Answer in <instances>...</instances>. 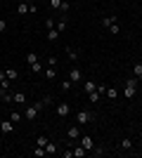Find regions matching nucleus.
<instances>
[{
  "label": "nucleus",
  "mask_w": 142,
  "mask_h": 158,
  "mask_svg": "<svg viewBox=\"0 0 142 158\" xmlns=\"http://www.w3.org/2000/svg\"><path fill=\"white\" fill-rule=\"evenodd\" d=\"M114 21H116V17H114V14H111V17H104V19H102V26H104V28H109L111 24H114Z\"/></svg>",
  "instance_id": "24"
},
{
  "label": "nucleus",
  "mask_w": 142,
  "mask_h": 158,
  "mask_svg": "<svg viewBox=\"0 0 142 158\" xmlns=\"http://www.w3.org/2000/svg\"><path fill=\"white\" fill-rule=\"evenodd\" d=\"M43 78H45V80H54V78H57V69H54V66H45Z\"/></svg>",
  "instance_id": "8"
},
{
  "label": "nucleus",
  "mask_w": 142,
  "mask_h": 158,
  "mask_svg": "<svg viewBox=\"0 0 142 158\" xmlns=\"http://www.w3.org/2000/svg\"><path fill=\"white\" fill-rule=\"evenodd\" d=\"M121 149L130 151V149H133V139H130V137H123V139H121Z\"/></svg>",
  "instance_id": "21"
},
{
  "label": "nucleus",
  "mask_w": 142,
  "mask_h": 158,
  "mask_svg": "<svg viewBox=\"0 0 142 158\" xmlns=\"http://www.w3.org/2000/svg\"><path fill=\"white\" fill-rule=\"evenodd\" d=\"M50 104H52V97H50V94H45V97L41 99V106L45 109V106H50Z\"/></svg>",
  "instance_id": "32"
},
{
  "label": "nucleus",
  "mask_w": 142,
  "mask_h": 158,
  "mask_svg": "<svg viewBox=\"0 0 142 158\" xmlns=\"http://www.w3.org/2000/svg\"><path fill=\"white\" fill-rule=\"evenodd\" d=\"M0 132H5V135L14 132V123L12 120H2V123H0Z\"/></svg>",
  "instance_id": "10"
},
{
  "label": "nucleus",
  "mask_w": 142,
  "mask_h": 158,
  "mask_svg": "<svg viewBox=\"0 0 142 158\" xmlns=\"http://www.w3.org/2000/svg\"><path fill=\"white\" fill-rule=\"evenodd\" d=\"M26 61H28V66L36 64V61H38V54H36V52H28V54H26Z\"/></svg>",
  "instance_id": "27"
},
{
  "label": "nucleus",
  "mask_w": 142,
  "mask_h": 158,
  "mask_svg": "<svg viewBox=\"0 0 142 158\" xmlns=\"http://www.w3.org/2000/svg\"><path fill=\"white\" fill-rule=\"evenodd\" d=\"M133 73H135V76H142V64H140V61L133 66Z\"/></svg>",
  "instance_id": "35"
},
{
  "label": "nucleus",
  "mask_w": 142,
  "mask_h": 158,
  "mask_svg": "<svg viewBox=\"0 0 142 158\" xmlns=\"http://www.w3.org/2000/svg\"><path fill=\"white\" fill-rule=\"evenodd\" d=\"M45 28L50 31V28H54V19H45Z\"/></svg>",
  "instance_id": "38"
},
{
  "label": "nucleus",
  "mask_w": 142,
  "mask_h": 158,
  "mask_svg": "<svg viewBox=\"0 0 142 158\" xmlns=\"http://www.w3.org/2000/svg\"><path fill=\"white\" fill-rule=\"evenodd\" d=\"M104 94H107L109 99H116V97H118V90H116V87H109V90H107Z\"/></svg>",
  "instance_id": "28"
},
{
  "label": "nucleus",
  "mask_w": 142,
  "mask_h": 158,
  "mask_svg": "<svg viewBox=\"0 0 142 158\" xmlns=\"http://www.w3.org/2000/svg\"><path fill=\"white\" fill-rule=\"evenodd\" d=\"M10 120H12L14 125H17V123H21V120H24V113H21V111H14V113H10Z\"/></svg>",
  "instance_id": "16"
},
{
  "label": "nucleus",
  "mask_w": 142,
  "mask_h": 158,
  "mask_svg": "<svg viewBox=\"0 0 142 158\" xmlns=\"http://www.w3.org/2000/svg\"><path fill=\"white\" fill-rule=\"evenodd\" d=\"M0 99L10 104V102H12V94H10V90H2V87H0Z\"/></svg>",
  "instance_id": "23"
},
{
  "label": "nucleus",
  "mask_w": 142,
  "mask_h": 158,
  "mask_svg": "<svg viewBox=\"0 0 142 158\" xmlns=\"http://www.w3.org/2000/svg\"><path fill=\"white\" fill-rule=\"evenodd\" d=\"M90 153H93V156H104V153H107V149H104L102 144H95V146H93V151H90Z\"/></svg>",
  "instance_id": "17"
},
{
  "label": "nucleus",
  "mask_w": 142,
  "mask_h": 158,
  "mask_svg": "<svg viewBox=\"0 0 142 158\" xmlns=\"http://www.w3.org/2000/svg\"><path fill=\"white\" fill-rule=\"evenodd\" d=\"M47 66H57V57H47Z\"/></svg>",
  "instance_id": "40"
},
{
  "label": "nucleus",
  "mask_w": 142,
  "mask_h": 158,
  "mask_svg": "<svg viewBox=\"0 0 142 158\" xmlns=\"http://www.w3.org/2000/svg\"><path fill=\"white\" fill-rule=\"evenodd\" d=\"M137 78H128L126 80V87H123V97L126 99H135L137 97Z\"/></svg>",
  "instance_id": "1"
},
{
  "label": "nucleus",
  "mask_w": 142,
  "mask_h": 158,
  "mask_svg": "<svg viewBox=\"0 0 142 158\" xmlns=\"http://www.w3.org/2000/svg\"><path fill=\"white\" fill-rule=\"evenodd\" d=\"M67 137H69V142H74V139H78V137H81V125H78V123H74V125H69V130H67Z\"/></svg>",
  "instance_id": "5"
},
{
  "label": "nucleus",
  "mask_w": 142,
  "mask_h": 158,
  "mask_svg": "<svg viewBox=\"0 0 142 158\" xmlns=\"http://www.w3.org/2000/svg\"><path fill=\"white\" fill-rule=\"evenodd\" d=\"M62 156L64 158H74V149H71V151H62Z\"/></svg>",
  "instance_id": "41"
},
{
  "label": "nucleus",
  "mask_w": 142,
  "mask_h": 158,
  "mask_svg": "<svg viewBox=\"0 0 142 158\" xmlns=\"http://www.w3.org/2000/svg\"><path fill=\"white\" fill-rule=\"evenodd\" d=\"M54 113H57L59 118H67L69 113H71V104H69V102H59L57 109H54Z\"/></svg>",
  "instance_id": "4"
},
{
  "label": "nucleus",
  "mask_w": 142,
  "mask_h": 158,
  "mask_svg": "<svg viewBox=\"0 0 142 158\" xmlns=\"http://www.w3.org/2000/svg\"><path fill=\"white\" fill-rule=\"evenodd\" d=\"M54 28H57V31H67V21H64V19H59V21H57V24H54Z\"/></svg>",
  "instance_id": "31"
},
{
  "label": "nucleus",
  "mask_w": 142,
  "mask_h": 158,
  "mask_svg": "<svg viewBox=\"0 0 142 158\" xmlns=\"http://www.w3.org/2000/svg\"><path fill=\"white\" fill-rule=\"evenodd\" d=\"M83 90H85V92H95V90H97V83H95V80H85V83H83Z\"/></svg>",
  "instance_id": "13"
},
{
  "label": "nucleus",
  "mask_w": 142,
  "mask_h": 158,
  "mask_svg": "<svg viewBox=\"0 0 142 158\" xmlns=\"http://www.w3.org/2000/svg\"><path fill=\"white\" fill-rule=\"evenodd\" d=\"M71 85H74V83H71V80H62V85H59V90H62V92H69V90H71Z\"/></svg>",
  "instance_id": "26"
},
{
  "label": "nucleus",
  "mask_w": 142,
  "mask_h": 158,
  "mask_svg": "<svg viewBox=\"0 0 142 158\" xmlns=\"http://www.w3.org/2000/svg\"><path fill=\"white\" fill-rule=\"evenodd\" d=\"M17 12H19L21 17H24V14H28V2H26V0H21V2H19V7H17Z\"/></svg>",
  "instance_id": "20"
},
{
  "label": "nucleus",
  "mask_w": 142,
  "mask_h": 158,
  "mask_svg": "<svg viewBox=\"0 0 142 158\" xmlns=\"http://www.w3.org/2000/svg\"><path fill=\"white\" fill-rule=\"evenodd\" d=\"M12 102H14V104H19V106H26V94H24V92H14Z\"/></svg>",
  "instance_id": "9"
},
{
  "label": "nucleus",
  "mask_w": 142,
  "mask_h": 158,
  "mask_svg": "<svg viewBox=\"0 0 142 158\" xmlns=\"http://www.w3.org/2000/svg\"><path fill=\"white\" fill-rule=\"evenodd\" d=\"M88 153H90V151H88V149H83L81 144H76V146H74V158H85Z\"/></svg>",
  "instance_id": "11"
},
{
  "label": "nucleus",
  "mask_w": 142,
  "mask_h": 158,
  "mask_svg": "<svg viewBox=\"0 0 142 158\" xmlns=\"http://www.w3.org/2000/svg\"><path fill=\"white\" fill-rule=\"evenodd\" d=\"M69 7H71V2L69 0H62V7H59V12L64 14V12H69Z\"/></svg>",
  "instance_id": "33"
},
{
  "label": "nucleus",
  "mask_w": 142,
  "mask_h": 158,
  "mask_svg": "<svg viewBox=\"0 0 142 158\" xmlns=\"http://www.w3.org/2000/svg\"><path fill=\"white\" fill-rule=\"evenodd\" d=\"M33 156H36V158H43V156H47L45 146H38V144H36V149H33Z\"/></svg>",
  "instance_id": "22"
},
{
  "label": "nucleus",
  "mask_w": 142,
  "mask_h": 158,
  "mask_svg": "<svg viewBox=\"0 0 142 158\" xmlns=\"http://www.w3.org/2000/svg\"><path fill=\"white\" fill-rule=\"evenodd\" d=\"M50 7H52V10H59V7H62V0H50Z\"/></svg>",
  "instance_id": "36"
},
{
  "label": "nucleus",
  "mask_w": 142,
  "mask_h": 158,
  "mask_svg": "<svg viewBox=\"0 0 142 158\" xmlns=\"http://www.w3.org/2000/svg\"><path fill=\"white\" fill-rule=\"evenodd\" d=\"M36 144H38V146H45L47 144V137H45V135H41V137L36 139Z\"/></svg>",
  "instance_id": "34"
},
{
  "label": "nucleus",
  "mask_w": 142,
  "mask_h": 158,
  "mask_svg": "<svg viewBox=\"0 0 142 158\" xmlns=\"http://www.w3.org/2000/svg\"><path fill=\"white\" fill-rule=\"evenodd\" d=\"M43 106H41V102H38V104H33V106H24V120H36L38 118V111H41Z\"/></svg>",
  "instance_id": "3"
},
{
  "label": "nucleus",
  "mask_w": 142,
  "mask_h": 158,
  "mask_svg": "<svg viewBox=\"0 0 142 158\" xmlns=\"http://www.w3.org/2000/svg\"><path fill=\"white\" fill-rule=\"evenodd\" d=\"M78 144H81L83 149H88V151H93L95 142H93V137H90V135H81V137H78Z\"/></svg>",
  "instance_id": "6"
},
{
  "label": "nucleus",
  "mask_w": 142,
  "mask_h": 158,
  "mask_svg": "<svg viewBox=\"0 0 142 158\" xmlns=\"http://www.w3.org/2000/svg\"><path fill=\"white\" fill-rule=\"evenodd\" d=\"M5 31H7V21L0 19V33H5Z\"/></svg>",
  "instance_id": "39"
},
{
  "label": "nucleus",
  "mask_w": 142,
  "mask_h": 158,
  "mask_svg": "<svg viewBox=\"0 0 142 158\" xmlns=\"http://www.w3.org/2000/svg\"><path fill=\"white\" fill-rule=\"evenodd\" d=\"M109 33H111V35H118V33H121V26H118V21H114V24L109 26Z\"/></svg>",
  "instance_id": "25"
},
{
  "label": "nucleus",
  "mask_w": 142,
  "mask_h": 158,
  "mask_svg": "<svg viewBox=\"0 0 142 158\" xmlns=\"http://www.w3.org/2000/svg\"><path fill=\"white\" fill-rule=\"evenodd\" d=\"M88 97H90V102H93V104H97V102H100V99H102V94L97 92V90H95V92H90Z\"/></svg>",
  "instance_id": "29"
},
{
  "label": "nucleus",
  "mask_w": 142,
  "mask_h": 158,
  "mask_svg": "<svg viewBox=\"0 0 142 158\" xmlns=\"http://www.w3.org/2000/svg\"><path fill=\"white\" fill-rule=\"evenodd\" d=\"M45 151L50 153V156H54V153L59 151V146H57V142H50V139H47V144H45Z\"/></svg>",
  "instance_id": "12"
},
{
  "label": "nucleus",
  "mask_w": 142,
  "mask_h": 158,
  "mask_svg": "<svg viewBox=\"0 0 142 158\" xmlns=\"http://www.w3.org/2000/svg\"><path fill=\"white\" fill-rule=\"evenodd\" d=\"M5 73H7V78L12 80V83L19 78V71H17V69H5Z\"/></svg>",
  "instance_id": "19"
},
{
  "label": "nucleus",
  "mask_w": 142,
  "mask_h": 158,
  "mask_svg": "<svg viewBox=\"0 0 142 158\" xmlns=\"http://www.w3.org/2000/svg\"><path fill=\"white\" fill-rule=\"evenodd\" d=\"M67 54H69V59H71V61L81 59V57H78V50H74V47H67Z\"/></svg>",
  "instance_id": "18"
},
{
  "label": "nucleus",
  "mask_w": 142,
  "mask_h": 158,
  "mask_svg": "<svg viewBox=\"0 0 142 158\" xmlns=\"http://www.w3.org/2000/svg\"><path fill=\"white\" fill-rule=\"evenodd\" d=\"M28 12L36 14V12H38V5H36V2H28Z\"/></svg>",
  "instance_id": "37"
},
{
  "label": "nucleus",
  "mask_w": 142,
  "mask_h": 158,
  "mask_svg": "<svg viewBox=\"0 0 142 158\" xmlns=\"http://www.w3.org/2000/svg\"><path fill=\"white\" fill-rule=\"evenodd\" d=\"M2 78H7V73H5V71H0V80H2Z\"/></svg>",
  "instance_id": "42"
},
{
  "label": "nucleus",
  "mask_w": 142,
  "mask_h": 158,
  "mask_svg": "<svg viewBox=\"0 0 142 158\" xmlns=\"http://www.w3.org/2000/svg\"><path fill=\"white\" fill-rule=\"evenodd\" d=\"M0 87H2V90H10V87H12V80H10V78H2V80H0Z\"/></svg>",
  "instance_id": "30"
},
{
  "label": "nucleus",
  "mask_w": 142,
  "mask_h": 158,
  "mask_svg": "<svg viewBox=\"0 0 142 158\" xmlns=\"http://www.w3.org/2000/svg\"><path fill=\"white\" fill-rule=\"evenodd\" d=\"M93 120H95V113L88 111V109H83V111L76 113V123H78V125H90Z\"/></svg>",
  "instance_id": "2"
},
{
  "label": "nucleus",
  "mask_w": 142,
  "mask_h": 158,
  "mask_svg": "<svg viewBox=\"0 0 142 158\" xmlns=\"http://www.w3.org/2000/svg\"><path fill=\"white\" fill-rule=\"evenodd\" d=\"M69 80H71V83H81L83 80V71L81 69H71V71H69Z\"/></svg>",
  "instance_id": "7"
},
{
  "label": "nucleus",
  "mask_w": 142,
  "mask_h": 158,
  "mask_svg": "<svg viewBox=\"0 0 142 158\" xmlns=\"http://www.w3.org/2000/svg\"><path fill=\"white\" fill-rule=\"evenodd\" d=\"M47 40H50V43H54V40H59V31H57V28H50V31H47V35H45Z\"/></svg>",
  "instance_id": "14"
},
{
  "label": "nucleus",
  "mask_w": 142,
  "mask_h": 158,
  "mask_svg": "<svg viewBox=\"0 0 142 158\" xmlns=\"http://www.w3.org/2000/svg\"><path fill=\"white\" fill-rule=\"evenodd\" d=\"M31 71H33L36 76H43V71H45V66H43L41 61H36V64H31Z\"/></svg>",
  "instance_id": "15"
}]
</instances>
